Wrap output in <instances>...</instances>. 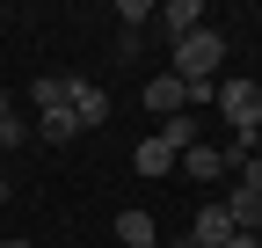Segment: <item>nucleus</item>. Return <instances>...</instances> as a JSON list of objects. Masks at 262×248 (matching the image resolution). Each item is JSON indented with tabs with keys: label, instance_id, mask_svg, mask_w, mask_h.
I'll use <instances>...</instances> for the list:
<instances>
[{
	"label": "nucleus",
	"instance_id": "obj_3",
	"mask_svg": "<svg viewBox=\"0 0 262 248\" xmlns=\"http://www.w3.org/2000/svg\"><path fill=\"white\" fill-rule=\"evenodd\" d=\"M241 226H233V212H226V197H211V204H196L189 212V248H226Z\"/></svg>",
	"mask_w": 262,
	"mask_h": 248
},
{
	"label": "nucleus",
	"instance_id": "obj_8",
	"mask_svg": "<svg viewBox=\"0 0 262 248\" xmlns=\"http://www.w3.org/2000/svg\"><path fill=\"white\" fill-rule=\"evenodd\" d=\"M175 168H182L189 182H219V175H226V146H204V139H196V146L182 153V161H175Z\"/></svg>",
	"mask_w": 262,
	"mask_h": 248
},
{
	"label": "nucleus",
	"instance_id": "obj_10",
	"mask_svg": "<svg viewBox=\"0 0 262 248\" xmlns=\"http://www.w3.org/2000/svg\"><path fill=\"white\" fill-rule=\"evenodd\" d=\"M29 95H37V117H44V110H73V73H44Z\"/></svg>",
	"mask_w": 262,
	"mask_h": 248
},
{
	"label": "nucleus",
	"instance_id": "obj_12",
	"mask_svg": "<svg viewBox=\"0 0 262 248\" xmlns=\"http://www.w3.org/2000/svg\"><path fill=\"white\" fill-rule=\"evenodd\" d=\"M160 139H168L175 153H189V146H196V124H189V117H168V124H160Z\"/></svg>",
	"mask_w": 262,
	"mask_h": 248
},
{
	"label": "nucleus",
	"instance_id": "obj_16",
	"mask_svg": "<svg viewBox=\"0 0 262 248\" xmlns=\"http://www.w3.org/2000/svg\"><path fill=\"white\" fill-rule=\"evenodd\" d=\"M226 248H262V234H233V241H226Z\"/></svg>",
	"mask_w": 262,
	"mask_h": 248
},
{
	"label": "nucleus",
	"instance_id": "obj_18",
	"mask_svg": "<svg viewBox=\"0 0 262 248\" xmlns=\"http://www.w3.org/2000/svg\"><path fill=\"white\" fill-rule=\"evenodd\" d=\"M0 248H37V241H0Z\"/></svg>",
	"mask_w": 262,
	"mask_h": 248
},
{
	"label": "nucleus",
	"instance_id": "obj_15",
	"mask_svg": "<svg viewBox=\"0 0 262 248\" xmlns=\"http://www.w3.org/2000/svg\"><path fill=\"white\" fill-rule=\"evenodd\" d=\"M29 132H22V117H0V153H8V146H22Z\"/></svg>",
	"mask_w": 262,
	"mask_h": 248
},
{
	"label": "nucleus",
	"instance_id": "obj_5",
	"mask_svg": "<svg viewBox=\"0 0 262 248\" xmlns=\"http://www.w3.org/2000/svg\"><path fill=\"white\" fill-rule=\"evenodd\" d=\"M175 161H182V153H175L168 139H160V132H153V139H139V153H131V168H139L146 182H160V175H175Z\"/></svg>",
	"mask_w": 262,
	"mask_h": 248
},
{
	"label": "nucleus",
	"instance_id": "obj_13",
	"mask_svg": "<svg viewBox=\"0 0 262 248\" xmlns=\"http://www.w3.org/2000/svg\"><path fill=\"white\" fill-rule=\"evenodd\" d=\"M233 175H241V197H262V153H255L248 168H233Z\"/></svg>",
	"mask_w": 262,
	"mask_h": 248
},
{
	"label": "nucleus",
	"instance_id": "obj_19",
	"mask_svg": "<svg viewBox=\"0 0 262 248\" xmlns=\"http://www.w3.org/2000/svg\"><path fill=\"white\" fill-rule=\"evenodd\" d=\"M0 204H8V182H0Z\"/></svg>",
	"mask_w": 262,
	"mask_h": 248
},
{
	"label": "nucleus",
	"instance_id": "obj_4",
	"mask_svg": "<svg viewBox=\"0 0 262 248\" xmlns=\"http://www.w3.org/2000/svg\"><path fill=\"white\" fill-rule=\"evenodd\" d=\"M146 110L168 124V117H189V88L175 80V73H160V80H146Z\"/></svg>",
	"mask_w": 262,
	"mask_h": 248
},
{
	"label": "nucleus",
	"instance_id": "obj_14",
	"mask_svg": "<svg viewBox=\"0 0 262 248\" xmlns=\"http://www.w3.org/2000/svg\"><path fill=\"white\" fill-rule=\"evenodd\" d=\"M160 8H146V0H117V22H153Z\"/></svg>",
	"mask_w": 262,
	"mask_h": 248
},
{
	"label": "nucleus",
	"instance_id": "obj_11",
	"mask_svg": "<svg viewBox=\"0 0 262 248\" xmlns=\"http://www.w3.org/2000/svg\"><path fill=\"white\" fill-rule=\"evenodd\" d=\"M37 139H51V146L80 139V117H73V110H44V117H37Z\"/></svg>",
	"mask_w": 262,
	"mask_h": 248
},
{
	"label": "nucleus",
	"instance_id": "obj_2",
	"mask_svg": "<svg viewBox=\"0 0 262 248\" xmlns=\"http://www.w3.org/2000/svg\"><path fill=\"white\" fill-rule=\"evenodd\" d=\"M219 117L233 124V139L262 132V80H219Z\"/></svg>",
	"mask_w": 262,
	"mask_h": 248
},
{
	"label": "nucleus",
	"instance_id": "obj_1",
	"mask_svg": "<svg viewBox=\"0 0 262 248\" xmlns=\"http://www.w3.org/2000/svg\"><path fill=\"white\" fill-rule=\"evenodd\" d=\"M219 66H226V37H219V29H196V37H182L175 44V80L182 88H219Z\"/></svg>",
	"mask_w": 262,
	"mask_h": 248
},
{
	"label": "nucleus",
	"instance_id": "obj_17",
	"mask_svg": "<svg viewBox=\"0 0 262 248\" xmlns=\"http://www.w3.org/2000/svg\"><path fill=\"white\" fill-rule=\"evenodd\" d=\"M0 117H15V102H8V88H0Z\"/></svg>",
	"mask_w": 262,
	"mask_h": 248
},
{
	"label": "nucleus",
	"instance_id": "obj_6",
	"mask_svg": "<svg viewBox=\"0 0 262 248\" xmlns=\"http://www.w3.org/2000/svg\"><path fill=\"white\" fill-rule=\"evenodd\" d=\"M160 29H168V37L182 44V37H196V29H204V0H168V8L153 15Z\"/></svg>",
	"mask_w": 262,
	"mask_h": 248
},
{
	"label": "nucleus",
	"instance_id": "obj_9",
	"mask_svg": "<svg viewBox=\"0 0 262 248\" xmlns=\"http://www.w3.org/2000/svg\"><path fill=\"white\" fill-rule=\"evenodd\" d=\"M117 241H124V248H160L153 212H139V204H131V212H117Z\"/></svg>",
	"mask_w": 262,
	"mask_h": 248
},
{
	"label": "nucleus",
	"instance_id": "obj_7",
	"mask_svg": "<svg viewBox=\"0 0 262 248\" xmlns=\"http://www.w3.org/2000/svg\"><path fill=\"white\" fill-rule=\"evenodd\" d=\"M73 117H80V132L110 124V88H95V80H73Z\"/></svg>",
	"mask_w": 262,
	"mask_h": 248
},
{
	"label": "nucleus",
	"instance_id": "obj_20",
	"mask_svg": "<svg viewBox=\"0 0 262 248\" xmlns=\"http://www.w3.org/2000/svg\"><path fill=\"white\" fill-rule=\"evenodd\" d=\"M255 153H262V132H255Z\"/></svg>",
	"mask_w": 262,
	"mask_h": 248
}]
</instances>
